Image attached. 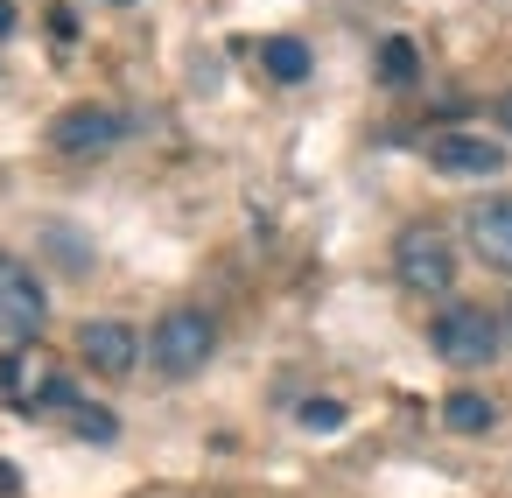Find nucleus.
<instances>
[{
    "label": "nucleus",
    "instance_id": "f8f14e48",
    "mask_svg": "<svg viewBox=\"0 0 512 498\" xmlns=\"http://www.w3.org/2000/svg\"><path fill=\"white\" fill-rule=\"evenodd\" d=\"M302 428H309V435H337V428H344V407H337V400H302Z\"/></svg>",
    "mask_w": 512,
    "mask_h": 498
},
{
    "label": "nucleus",
    "instance_id": "423d86ee",
    "mask_svg": "<svg viewBox=\"0 0 512 498\" xmlns=\"http://www.w3.org/2000/svg\"><path fill=\"white\" fill-rule=\"evenodd\" d=\"M428 162H435L442 176L484 183V176H498V169H505V148H498V141H484V134H442V141L428 148Z\"/></svg>",
    "mask_w": 512,
    "mask_h": 498
},
{
    "label": "nucleus",
    "instance_id": "39448f33",
    "mask_svg": "<svg viewBox=\"0 0 512 498\" xmlns=\"http://www.w3.org/2000/svg\"><path fill=\"white\" fill-rule=\"evenodd\" d=\"M120 141V113L113 106H64L50 120V148L57 155H106Z\"/></svg>",
    "mask_w": 512,
    "mask_h": 498
},
{
    "label": "nucleus",
    "instance_id": "f257e3e1",
    "mask_svg": "<svg viewBox=\"0 0 512 498\" xmlns=\"http://www.w3.org/2000/svg\"><path fill=\"white\" fill-rule=\"evenodd\" d=\"M498 316L491 309H477V302H449L435 323H428V344H435V358L442 365H456V372H477V365H491L498 358Z\"/></svg>",
    "mask_w": 512,
    "mask_h": 498
},
{
    "label": "nucleus",
    "instance_id": "7ed1b4c3",
    "mask_svg": "<svg viewBox=\"0 0 512 498\" xmlns=\"http://www.w3.org/2000/svg\"><path fill=\"white\" fill-rule=\"evenodd\" d=\"M393 274H400L407 295H449L456 288V246L435 225H407L393 239Z\"/></svg>",
    "mask_w": 512,
    "mask_h": 498
},
{
    "label": "nucleus",
    "instance_id": "20e7f679",
    "mask_svg": "<svg viewBox=\"0 0 512 498\" xmlns=\"http://www.w3.org/2000/svg\"><path fill=\"white\" fill-rule=\"evenodd\" d=\"M43 323H50L43 281H36L15 253H0V337H36Z\"/></svg>",
    "mask_w": 512,
    "mask_h": 498
},
{
    "label": "nucleus",
    "instance_id": "1a4fd4ad",
    "mask_svg": "<svg viewBox=\"0 0 512 498\" xmlns=\"http://www.w3.org/2000/svg\"><path fill=\"white\" fill-rule=\"evenodd\" d=\"M260 64H267L274 85H302V78H309V43H295V36H267V43H260Z\"/></svg>",
    "mask_w": 512,
    "mask_h": 498
},
{
    "label": "nucleus",
    "instance_id": "f3484780",
    "mask_svg": "<svg viewBox=\"0 0 512 498\" xmlns=\"http://www.w3.org/2000/svg\"><path fill=\"white\" fill-rule=\"evenodd\" d=\"M505 337H512V309H505Z\"/></svg>",
    "mask_w": 512,
    "mask_h": 498
},
{
    "label": "nucleus",
    "instance_id": "2eb2a0df",
    "mask_svg": "<svg viewBox=\"0 0 512 498\" xmlns=\"http://www.w3.org/2000/svg\"><path fill=\"white\" fill-rule=\"evenodd\" d=\"M0 36H15V0H0Z\"/></svg>",
    "mask_w": 512,
    "mask_h": 498
},
{
    "label": "nucleus",
    "instance_id": "dca6fc26",
    "mask_svg": "<svg viewBox=\"0 0 512 498\" xmlns=\"http://www.w3.org/2000/svg\"><path fill=\"white\" fill-rule=\"evenodd\" d=\"M498 120H505V134H512V92H505V99H498Z\"/></svg>",
    "mask_w": 512,
    "mask_h": 498
},
{
    "label": "nucleus",
    "instance_id": "a211bd4d",
    "mask_svg": "<svg viewBox=\"0 0 512 498\" xmlns=\"http://www.w3.org/2000/svg\"><path fill=\"white\" fill-rule=\"evenodd\" d=\"M113 8H127V0H113Z\"/></svg>",
    "mask_w": 512,
    "mask_h": 498
},
{
    "label": "nucleus",
    "instance_id": "9b49d317",
    "mask_svg": "<svg viewBox=\"0 0 512 498\" xmlns=\"http://www.w3.org/2000/svg\"><path fill=\"white\" fill-rule=\"evenodd\" d=\"M414 71H421V64H414V43H407V36L379 43V78H386V85H414Z\"/></svg>",
    "mask_w": 512,
    "mask_h": 498
},
{
    "label": "nucleus",
    "instance_id": "6e6552de",
    "mask_svg": "<svg viewBox=\"0 0 512 498\" xmlns=\"http://www.w3.org/2000/svg\"><path fill=\"white\" fill-rule=\"evenodd\" d=\"M470 246H477L484 267L512 274V197H484V204L470 211Z\"/></svg>",
    "mask_w": 512,
    "mask_h": 498
},
{
    "label": "nucleus",
    "instance_id": "ddd939ff",
    "mask_svg": "<svg viewBox=\"0 0 512 498\" xmlns=\"http://www.w3.org/2000/svg\"><path fill=\"white\" fill-rule=\"evenodd\" d=\"M78 435H92V442H113V414H106V407H78Z\"/></svg>",
    "mask_w": 512,
    "mask_h": 498
},
{
    "label": "nucleus",
    "instance_id": "9d476101",
    "mask_svg": "<svg viewBox=\"0 0 512 498\" xmlns=\"http://www.w3.org/2000/svg\"><path fill=\"white\" fill-rule=\"evenodd\" d=\"M491 421H498V407H491L484 393H470V386L442 400V428H449V435H484Z\"/></svg>",
    "mask_w": 512,
    "mask_h": 498
},
{
    "label": "nucleus",
    "instance_id": "f03ea898",
    "mask_svg": "<svg viewBox=\"0 0 512 498\" xmlns=\"http://www.w3.org/2000/svg\"><path fill=\"white\" fill-rule=\"evenodd\" d=\"M211 351H218V323H211L204 309H162V323H155V337H148L155 372L190 379V372L211 365Z\"/></svg>",
    "mask_w": 512,
    "mask_h": 498
},
{
    "label": "nucleus",
    "instance_id": "0eeeda50",
    "mask_svg": "<svg viewBox=\"0 0 512 498\" xmlns=\"http://www.w3.org/2000/svg\"><path fill=\"white\" fill-rule=\"evenodd\" d=\"M78 351H85V365H92V372L120 379V372H134V358H141V337H134L127 323H113V316H92V323L78 330Z\"/></svg>",
    "mask_w": 512,
    "mask_h": 498
},
{
    "label": "nucleus",
    "instance_id": "4468645a",
    "mask_svg": "<svg viewBox=\"0 0 512 498\" xmlns=\"http://www.w3.org/2000/svg\"><path fill=\"white\" fill-rule=\"evenodd\" d=\"M15 491H22V477H15V463H8V456H0V498H15Z\"/></svg>",
    "mask_w": 512,
    "mask_h": 498
}]
</instances>
